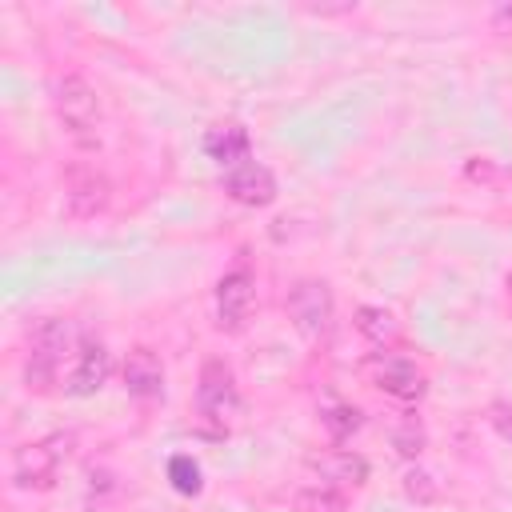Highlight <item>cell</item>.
<instances>
[{
  "label": "cell",
  "mask_w": 512,
  "mask_h": 512,
  "mask_svg": "<svg viewBox=\"0 0 512 512\" xmlns=\"http://www.w3.org/2000/svg\"><path fill=\"white\" fill-rule=\"evenodd\" d=\"M52 108L80 148H92L100 140V96L80 72H64L52 80Z\"/></svg>",
  "instance_id": "6da1fadb"
},
{
  "label": "cell",
  "mask_w": 512,
  "mask_h": 512,
  "mask_svg": "<svg viewBox=\"0 0 512 512\" xmlns=\"http://www.w3.org/2000/svg\"><path fill=\"white\" fill-rule=\"evenodd\" d=\"M196 404L208 420L224 424L228 416H236L240 408V392H236V380H232V368L224 360H208L200 368V384H196Z\"/></svg>",
  "instance_id": "5b68a950"
},
{
  "label": "cell",
  "mask_w": 512,
  "mask_h": 512,
  "mask_svg": "<svg viewBox=\"0 0 512 512\" xmlns=\"http://www.w3.org/2000/svg\"><path fill=\"white\" fill-rule=\"evenodd\" d=\"M392 444H396V452L400 456H420V448H424V428L416 424V420H404L396 432H392Z\"/></svg>",
  "instance_id": "ac0fdd59"
},
{
  "label": "cell",
  "mask_w": 512,
  "mask_h": 512,
  "mask_svg": "<svg viewBox=\"0 0 512 512\" xmlns=\"http://www.w3.org/2000/svg\"><path fill=\"white\" fill-rule=\"evenodd\" d=\"M508 288H512V276H508Z\"/></svg>",
  "instance_id": "7402d4cb"
},
{
  "label": "cell",
  "mask_w": 512,
  "mask_h": 512,
  "mask_svg": "<svg viewBox=\"0 0 512 512\" xmlns=\"http://www.w3.org/2000/svg\"><path fill=\"white\" fill-rule=\"evenodd\" d=\"M248 132L240 128V124H220V128H212L208 136H204V152L228 172V168H236V164H244L248 160Z\"/></svg>",
  "instance_id": "7c38bea8"
},
{
  "label": "cell",
  "mask_w": 512,
  "mask_h": 512,
  "mask_svg": "<svg viewBox=\"0 0 512 512\" xmlns=\"http://www.w3.org/2000/svg\"><path fill=\"white\" fill-rule=\"evenodd\" d=\"M124 388L140 400H152L164 392V368L152 348H132L124 356Z\"/></svg>",
  "instance_id": "30bf717a"
},
{
  "label": "cell",
  "mask_w": 512,
  "mask_h": 512,
  "mask_svg": "<svg viewBox=\"0 0 512 512\" xmlns=\"http://www.w3.org/2000/svg\"><path fill=\"white\" fill-rule=\"evenodd\" d=\"M404 496L416 500V504H432V500H436V484H432V476L420 472V468L404 472Z\"/></svg>",
  "instance_id": "d6986e66"
},
{
  "label": "cell",
  "mask_w": 512,
  "mask_h": 512,
  "mask_svg": "<svg viewBox=\"0 0 512 512\" xmlns=\"http://www.w3.org/2000/svg\"><path fill=\"white\" fill-rule=\"evenodd\" d=\"M68 352H72V328H68V320H56V316L36 320V328L28 336V364H24L28 392H52L56 372H60V364H64Z\"/></svg>",
  "instance_id": "7a4b0ae2"
},
{
  "label": "cell",
  "mask_w": 512,
  "mask_h": 512,
  "mask_svg": "<svg viewBox=\"0 0 512 512\" xmlns=\"http://www.w3.org/2000/svg\"><path fill=\"white\" fill-rule=\"evenodd\" d=\"M104 208H108V180H104V172H96L88 164L68 168V180H64V212L72 220H92Z\"/></svg>",
  "instance_id": "8992f818"
},
{
  "label": "cell",
  "mask_w": 512,
  "mask_h": 512,
  "mask_svg": "<svg viewBox=\"0 0 512 512\" xmlns=\"http://www.w3.org/2000/svg\"><path fill=\"white\" fill-rule=\"evenodd\" d=\"M488 424L496 428V436H500V440H508V444H512V404H508V400H496V404L488 408Z\"/></svg>",
  "instance_id": "ffe728a7"
},
{
  "label": "cell",
  "mask_w": 512,
  "mask_h": 512,
  "mask_svg": "<svg viewBox=\"0 0 512 512\" xmlns=\"http://www.w3.org/2000/svg\"><path fill=\"white\" fill-rule=\"evenodd\" d=\"M492 16H496V20H512V4H504V8H496Z\"/></svg>",
  "instance_id": "44dd1931"
},
{
  "label": "cell",
  "mask_w": 512,
  "mask_h": 512,
  "mask_svg": "<svg viewBox=\"0 0 512 512\" xmlns=\"http://www.w3.org/2000/svg\"><path fill=\"white\" fill-rule=\"evenodd\" d=\"M296 512H344V496L328 484L320 488H300L296 492Z\"/></svg>",
  "instance_id": "2e32d148"
},
{
  "label": "cell",
  "mask_w": 512,
  "mask_h": 512,
  "mask_svg": "<svg viewBox=\"0 0 512 512\" xmlns=\"http://www.w3.org/2000/svg\"><path fill=\"white\" fill-rule=\"evenodd\" d=\"M72 452V436L68 432H52L44 440H32V444H20L16 456H12V480L16 488H52L56 476H60V464L68 460Z\"/></svg>",
  "instance_id": "3957f363"
},
{
  "label": "cell",
  "mask_w": 512,
  "mask_h": 512,
  "mask_svg": "<svg viewBox=\"0 0 512 512\" xmlns=\"http://www.w3.org/2000/svg\"><path fill=\"white\" fill-rule=\"evenodd\" d=\"M376 388L388 392V396H396V400H420L428 384H424V376L416 372V364L388 356V360L376 364Z\"/></svg>",
  "instance_id": "8fae6325"
},
{
  "label": "cell",
  "mask_w": 512,
  "mask_h": 512,
  "mask_svg": "<svg viewBox=\"0 0 512 512\" xmlns=\"http://www.w3.org/2000/svg\"><path fill=\"white\" fill-rule=\"evenodd\" d=\"M168 476H172V488L176 492H184V496H196L200 492V468L188 456H172L168 460Z\"/></svg>",
  "instance_id": "e0dca14e"
},
{
  "label": "cell",
  "mask_w": 512,
  "mask_h": 512,
  "mask_svg": "<svg viewBox=\"0 0 512 512\" xmlns=\"http://www.w3.org/2000/svg\"><path fill=\"white\" fill-rule=\"evenodd\" d=\"M356 328H360V332H364L372 344H384V340H392V336H396L392 316H388L384 308H372V304L356 308Z\"/></svg>",
  "instance_id": "5bb4252c"
},
{
  "label": "cell",
  "mask_w": 512,
  "mask_h": 512,
  "mask_svg": "<svg viewBox=\"0 0 512 512\" xmlns=\"http://www.w3.org/2000/svg\"><path fill=\"white\" fill-rule=\"evenodd\" d=\"M320 424H324V432H328L336 444H344V440L360 428V412H356V408H348V404H332V408H324V412H320Z\"/></svg>",
  "instance_id": "9a60e30c"
},
{
  "label": "cell",
  "mask_w": 512,
  "mask_h": 512,
  "mask_svg": "<svg viewBox=\"0 0 512 512\" xmlns=\"http://www.w3.org/2000/svg\"><path fill=\"white\" fill-rule=\"evenodd\" d=\"M252 300H256V280H252V272L236 268V272L220 276V284H216V324L228 328V332H236V328L248 320Z\"/></svg>",
  "instance_id": "9c48e42d"
},
{
  "label": "cell",
  "mask_w": 512,
  "mask_h": 512,
  "mask_svg": "<svg viewBox=\"0 0 512 512\" xmlns=\"http://www.w3.org/2000/svg\"><path fill=\"white\" fill-rule=\"evenodd\" d=\"M312 468H316L324 480H332V484H364V480H368V464H364L360 456H352V452L316 456Z\"/></svg>",
  "instance_id": "4fadbf2b"
},
{
  "label": "cell",
  "mask_w": 512,
  "mask_h": 512,
  "mask_svg": "<svg viewBox=\"0 0 512 512\" xmlns=\"http://www.w3.org/2000/svg\"><path fill=\"white\" fill-rule=\"evenodd\" d=\"M72 372L64 380V392L68 396H92L104 388V380L112 376V356L100 340H80V348L72 352Z\"/></svg>",
  "instance_id": "52a82bcc"
},
{
  "label": "cell",
  "mask_w": 512,
  "mask_h": 512,
  "mask_svg": "<svg viewBox=\"0 0 512 512\" xmlns=\"http://www.w3.org/2000/svg\"><path fill=\"white\" fill-rule=\"evenodd\" d=\"M224 192L244 208H268L276 200V176L256 160H244L224 172Z\"/></svg>",
  "instance_id": "ba28073f"
},
{
  "label": "cell",
  "mask_w": 512,
  "mask_h": 512,
  "mask_svg": "<svg viewBox=\"0 0 512 512\" xmlns=\"http://www.w3.org/2000/svg\"><path fill=\"white\" fill-rule=\"evenodd\" d=\"M288 316L304 336H328L332 328V292L324 280H300L288 292Z\"/></svg>",
  "instance_id": "277c9868"
}]
</instances>
